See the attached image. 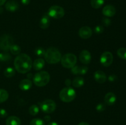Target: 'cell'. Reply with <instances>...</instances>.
Segmentation results:
<instances>
[{"instance_id": "1", "label": "cell", "mask_w": 126, "mask_h": 125, "mask_svg": "<svg viewBox=\"0 0 126 125\" xmlns=\"http://www.w3.org/2000/svg\"><path fill=\"white\" fill-rule=\"evenodd\" d=\"M15 69L20 74H26L29 72L33 67V61L32 58L25 53H20L15 58Z\"/></svg>"}, {"instance_id": "2", "label": "cell", "mask_w": 126, "mask_h": 125, "mask_svg": "<svg viewBox=\"0 0 126 125\" xmlns=\"http://www.w3.org/2000/svg\"><path fill=\"white\" fill-rule=\"evenodd\" d=\"M44 56L49 64H57L61 60L62 55L59 49L55 47H50L46 50Z\"/></svg>"}, {"instance_id": "3", "label": "cell", "mask_w": 126, "mask_h": 125, "mask_svg": "<svg viewBox=\"0 0 126 125\" xmlns=\"http://www.w3.org/2000/svg\"><path fill=\"white\" fill-rule=\"evenodd\" d=\"M50 74L45 71H41L36 74L33 77V83L39 87H44L50 81Z\"/></svg>"}, {"instance_id": "4", "label": "cell", "mask_w": 126, "mask_h": 125, "mask_svg": "<svg viewBox=\"0 0 126 125\" xmlns=\"http://www.w3.org/2000/svg\"><path fill=\"white\" fill-rule=\"evenodd\" d=\"M76 93L75 89L70 87H65L60 91L59 97L62 101L64 102H70L75 99Z\"/></svg>"}, {"instance_id": "5", "label": "cell", "mask_w": 126, "mask_h": 125, "mask_svg": "<svg viewBox=\"0 0 126 125\" xmlns=\"http://www.w3.org/2000/svg\"><path fill=\"white\" fill-rule=\"evenodd\" d=\"M60 62L62 65L65 68H72L76 65L77 62V57L75 54L68 53L62 56Z\"/></svg>"}, {"instance_id": "6", "label": "cell", "mask_w": 126, "mask_h": 125, "mask_svg": "<svg viewBox=\"0 0 126 125\" xmlns=\"http://www.w3.org/2000/svg\"><path fill=\"white\" fill-rule=\"evenodd\" d=\"M47 15L49 17L55 19H59L65 15V10L61 6L54 5L49 9Z\"/></svg>"}, {"instance_id": "7", "label": "cell", "mask_w": 126, "mask_h": 125, "mask_svg": "<svg viewBox=\"0 0 126 125\" xmlns=\"http://www.w3.org/2000/svg\"><path fill=\"white\" fill-rule=\"evenodd\" d=\"M56 104L52 99H46L40 104V107L42 111L46 113H51L56 109Z\"/></svg>"}, {"instance_id": "8", "label": "cell", "mask_w": 126, "mask_h": 125, "mask_svg": "<svg viewBox=\"0 0 126 125\" xmlns=\"http://www.w3.org/2000/svg\"><path fill=\"white\" fill-rule=\"evenodd\" d=\"M14 40L12 37L7 34L2 35L0 38V49L4 51L9 50L11 45H13Z\"/></svg>"}, {"instance_id": "9", "label": "cell", "mask_w": 126, "mask_h": 125, "mask_svg": "<svg viewBox=\"0 0 126 125\" xmlns=\"http://www.w3.org/2000/svg\"><path fill=\"white\" fill-rule=\"evenodd\" d=\"M101 64L105 67H108L112 64L113 61V55L110 51H104L101 55L100 59Z\"/></svg>"}, {"instance_id": "10", "label": "cell", "mask_w": 126, "mask_h": 125, "mask_svg": "<svg viewBox=\"0 0 126 125\" xmlns=\"http://www.w3.org/2000/svg\"><path fill=\"white\" fill-rule=\"evenodd\" d=\"M79 58L80 61L84 64H89L92 60V56H91V53L88 50H84L81 51Z\"/></svg>"}, {"instance_id": "11", "label": "cell", "mask_w": 126, "mask_h": 125, "mask_svg": "<svg viewBox=\"0 0 126 125\" xmlns=\"http://www.w3.org/2000/svg\"><path fill=\"white\" fill-rule=\"evenodd\" d=\"M78 34L82 39H87L92 36V30L89 26H82L79 30Z\"/></svg>"}, {"instance_id": "12", "label": "cell", "mask_w": 126, "mask_h": 125, "mask_svg": "<svg viewBox=\"0 0 126 125\" xmlns=\"http://www.w3.org/2000/svg\"><path fill=\"white\" fill-rule=\"evenodd\" d=\"M116 10L112 5H107L102 9V13L107 17H112L116 14Z\"/></svg>"}, {"instance_id": "13", "label": "cell", "mask_w": 126, "mask_h": 125, "mask_svg": "<svg viewBox=\"0 0 126 125\" xmlns=\"http://www.w3.org/2000/svg\"><path fill=\"white\" fill-rule=\"evenodd\" d=\"M116 96L112 92H109L105 96V103L108 105H113L116 102Z\"/></svg>"}, {"instance_id": "14", "label": "cell", "mask_w": 126, "mask_h": 125, "mask_svg": "<svg viewBox=\"0 0 126 125\" xmlns=\"http://www.w3.org/2000/svg\"><path fill=\"white\" fill-rule=\"evenodd\" d=\"M95 80L98 83H104L107 79V77L104 72L102 71H97L94 74Z\"/></svg>"}, {"instance_id": "15", "label": "cell", "mask_w": 126, "mask_h": 125, "mask_svg": "<svg viewBox=\"0 0 126 125\" xmlns=\"http://www.w3.org/2000/svg\"><path fill=\"white\" fill-rule=\"evenodd\" d=\"M5 8L9 12H15L19 8V4L18 2L14 0H10L7 1L5 4Z\"/></svg>"}, {"instance_id": "16", "label": "cell", "mask_w": 126, "mask_h": 125, "mask_svg": "<svg viewBox=\"0 0 126 125\" xmlns=\"http://www.w3.org/2000/svg\"><path fill=\"white\" fill-rule=\"evenodd\" d=\"M71 69V72L75 75H84L86 74L88 71V68L86 66H75Z\"/></svg>"}, {"instance_id": "17", "label": "cell", "mask_w": 126, "mask_h": 125, "mask_svg": "<svg viewBox=\"0 0 126 125\" xmlns=\"http://www.w3.org/2000/svg\"><path fill=\"white\" fill-rule=\"evenodd\" d=\"M32 85H33V83L32 81L27 78V79H23L21 80L18 85V87H19L20 89L22 90L27 91L32 88Z\"/></svg>"}, {"instance_id": "18", "label": "cell", "mask_w": 126, "mask_h": 125, "mask_svg": "<svg viewBox=\"0 0 126 125\" xmlns=\"http://www.w3.org/2000/svg\"><path fill=\"white\" fill-rule=\"evenodd\" d=\"M50 25V18L47 14H44L41 18L39 25L42 29H47Z\"/></svg>"}, {"instance_id": "19", "label": "cell", "mask_w": 126, "mask_h": 125, "mask_svg": "<svg viewBox=\"0 0 126 125\" xmlns=\"http://www.w3.org/2000/svg\"><path fill=\"white\" fill-rule=\"evenodd\" d=\"M6 125H21V120L16 116H10L6 120Z\"/></svg>"}, {"instance_id": "20", "label": "cell", "mask_w": 126, "mask_h": 125, "mask_svg": "<svg viewBox=\"0 0 126 125\" xmlns=\"http://www.w3.org/2000/svg\"><path fill=\"white\" fill-rule=\"evenodd\" d=\"M45 64V61L43 58H37L33 62V69L36 71H39L42 69Z\"/></svg>"}, {"instance_id": "21", "label": "cell", "mask_w": 126, "mask_h": 125, "mask_svg": "<svg viewBox=\"0 0 126 125\" xmlns=\"http://www.w3.org/2000/svg\"><path fill=\"white\" fill-rule=\"evenodd\" d=\"M84 83V80L81 77H75L72 82V85L75 88H80L83 86Z\"/></svg>"}, {"instance_id": "22", "label": "cell", "mask_w": 126, "mask_h": 125, "mask_svg": "<svg viewBox=\"0 0 126 125\" xmlns=\"http://www.w3.org/2000/svg\"><path fill=\"white\" fill-rule=\"evenodd\" d=\"M105 0H91V5L93 8L99 9L104 4Z\"/></svg>"}, {"instance_id": "23", "label": "cell", "mask_w": 126, "mask_h": 125, "mask_svg": "<svg viewBox=\"0 0 126 125\" xmlns=\"http://www.w3.org/2000/svg\"><path fill=\"white\" fill-rule=\"evenodd\" d=\"M9 98V93L6 89H0V103L6 101Z\"/></svg>"}, {"instance_id": "24", "label": "cell", "mask_w": 126, "mask_h": 125, "mask_svg": "<svg viewBox=\"0 0 126 125\" xmlns=\"http://www.w3.org/2000/svg\"><path fill=\"white\" fill-rule=\"evenodd\" d=\"M16 74V71L15 69L12 67H8L4 70V75L5 77H7V78H10V77H13Z\"/></svg>"}, {"instance_id": "25", "label": "cell", "mask_w": 126, "mask_h": 125, "mask_svg": "<svg viewBox=\"0 0 126 125\" xmlns=\"http://www.w3.org/2000/svg\"><path fill=\"white\" fill-rule=\"evenodd\" d=\"M9 50L12 53V54L14 55H19L21 52V49L20 46H18V45H16V44H13L11 45Z\"/></svg>"}, {"instance_id": "26", "label": "cell", "mask_w": 126, "mask_h": 125, "mask_svg": "<svg viewBox=\"0 0 126 125\" xmlns=\"http://www.w3.org/2000/svg\"><path fill=\"white\" fill-rule=\"evenodd\" d=\"M28 112H29V113L31 115H33V116H35L37 114L39 113V107L37 105H32L30 107L29 109H28Z\"/></svg>"}, {"instance_id": "27", "label": "cell", "mask_w": 126, "mask_h": 125, "mask_svg": "<svg viewBox=\"0 0 126 125\" xmlns=\"http://www.w3.org/2000/svg\"><path fill=\"white\" fill-rule=\"evenodd\" d=\"M11 59V56L9 53L7 52L0 53V61L1 62H6L9 61Z\"/></svg>"}, {"instance_id": "28", "label": "cell", "mask_w": 126, "mask_h": 125, "mask_svg": "<svg viewBox=\"0 0 126 125\" xmlns=\"http://www.w3.org/2000/svg\"><path fill=\"white\" fill-rule=\"evenodd\" d=\"M117 54L118 56L120 58L123 59V60H126V49L124 47L119 48L117 51Z\"/></svg>"}, {"instance_id": "29", "label": "cell", "mask_w": 126, "mask_h": 125, "mask_svg": "<svg viewBox=\"0 0 126 125\" xmlns=\"http://www.w3.org/2000/svg\"><path fill=\"white\" fill-rule=\"evenodd\" d=\"M30 125H45V122L41 118H34L30 121Z\"/></svg>"}, {"instance_id": "30", "label": "cell", "mask_w": 126, "mask_h": 125, "mask_svg": "<svg viewBox=\"0 0 126 125\" xmlns=\"http://www.w3.org/2000/svg\"><path fill=\"white\" fill-rule=\"evenodd\" d=\"M45 52L46 50L43 47H37L34 50V53L36 54V55L39 56V57H42V56H44Z\"/></svg>"}, {"instance_id": "31", "label": "cell", "mask_w": 126, "mask_h": 125, "mask_svg": "<svg viewBox=\"0 0 126 125\" xmlns=\"http://www.w3.org/2000/svg\"><path fill=\"white\" fill-rule=\"evenodd\" d=\"M95 109L98 112H103L105 110V105L102 104V103H100V104H97L95 107Z\"/></svg>"}, {"instance_id": "32", "label": "cell", "mask_w": 126, "mask_h": 125, "mask_svg": "<svg viewBox=\"0 0 126 125\" xmlns=\"http://www.w3.org/2000/svg\"><path fill=\"white\" fill-rule=\"evenodd\" d=\"M94 31L95 33H97V34H101V33H103V27L101 25L97 26L95 27Z\"/></svg>"}, {"instance_id": "33", "label": "cell", "mask_w": 126, "mask_h": 125, "mask_svg": "<svg viewBox=\"0 0 126 125\" xmlns=\"http://www.w3.org/2000/svg\"><path fill=\"white\" fill-rule=\"evenodd\" d=\"M102 23L105 26H108L111 25V20L110 19L108 18H103L102 19Z\"/></svg>"}, {"instance_id": "34", "label": "cell", "mask_w": 126, "mask_h": 125, "mask_svg": "<svg viewBox=\"0 0 126 125\" xmlns=\"http://www.w3.org/2000/svg\"><path fill=\"white\" fill-rule=\"evenodd\" d=\"M7 116V112L5 109H0V117L5 118Z\"/></svg>"}, {"instance_id": "35", "label": "cell", "mask_w": 126, "mask_h": 125, "mask_svg": "<svg viewBox=\"0 0 126 125\" xmlns=\"http://www.w3.org/2000/svg\"><path fill=\"white\" fill-rule=\"evenodd\" d=\"M116 78V77L115 75H111L110 76L108 79H109V80L111 81V82H113V81L115 80Z\"/></svg>"}, {"instance_id": "36", "label": "cell", "mask_w": 126, "mask_h": 125, "mask_svg": "<svg viewBox=\"0 0 126 125\" xmlns=\"http://www.w3.org/2000/svg\"><path fill=\"white\" fill-rule=\"evenodd\" d=\"M71 83H72V82H71L70 79H66V81H65V85H66L67 87H70Z\"/></svg>"}, {"instance_id": "37", "label": "cell", "mask_w": 126, "mask_h": 125, "mask_svg": "<svg viewBox=\"0 0 126 125\" xmlns=\"http://www.w3.org/2000/svg\"><path fill=\"white\" fill-rule=\"evenodd\" d=\"M21 2L23 4L27 5L30 3V0H21Z\"/></svg>"}, {"instance_id": "38", "label": "cell", "mask_w": 126, "mask_h": 125, "mask_svg": "<svg viewBox=\"0 0 126 125\" xmlns=\"http://www.w3.org/2000/svg\"><path fill=\"white\" fill-rule=\"evenodd\" d=\"M50 119H51V118H50V116H49V115H46V116H44V120H45L46 121H50Z\"/></svg>"}, {"instance_id": "39", "label": "cell", "mask_w": 126, "mask_h": 125, "mask_svg": "<svg viewBox=\"0 0 126 125\" xmlns=\"http://www.w3.org/2000/svg\"><path fill=\"white\" fill-rule=\"evenodd\" d=\"M47 125H59L57 123L55 122V121H52V122H49L47 124Z\"/></svg>"}, {"instance_id": "40", "label": "cell", "mask_w": 126, "mask_h": 125, "mask_svg": "<svg viewBox=\"0 0 126 125\" xmlns=\"http://www.w3.org/2000/svg\"><path fill=\"white\" fill-rule=\"evenodd\" d=\"M78 125H90L86 122H81L78 124Z\"/></svg>"}, {"instance_id": "41", "label": "cell", "mask_w": 126, "mask_h": 125, "mask_svg": "<svg viewBox=\"0 0 126 125\" xmlns=\"http://www.w3.org/2000/svg\"><path fill=\"white\" fill-rule=\"evenodd\" d=\"M6 0H0V6H2L6 2Z\"/></svg>"}, {"instance_id": "42", "label": "cell", "mask_w": 126, "mask_h": 125, "mask_svg": "<svg viewBox=\"0 0 126 125\" xmlns=\"http://www.w3.org/2000/svg\"><path fill=\"white\" fill-rule=\"evenodd\" d=\"M2 11H3V9H2V7H1V6H0V14L2 13Z\"/></svg>"}]
</instances>
